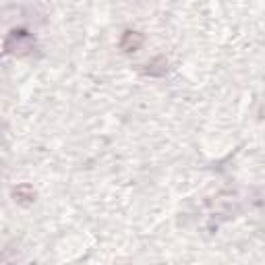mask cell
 <instances>
[{"label":"cell","instance_id":"obj_1","mask_svg":"<svg viewBox=\"0 0 265 265\" xmlns=\"http://www.w3.org/2000/svg\"><path fill=\"white\" fill-rule=\"evenodd\" d=\"M141 44H143V38L139 36V33H135V31H126V33H124V38H122V42H120V46H122L126 52L137 50Z\"/></svg>","mask_w":265,"mask_h":265}]
</instances>
